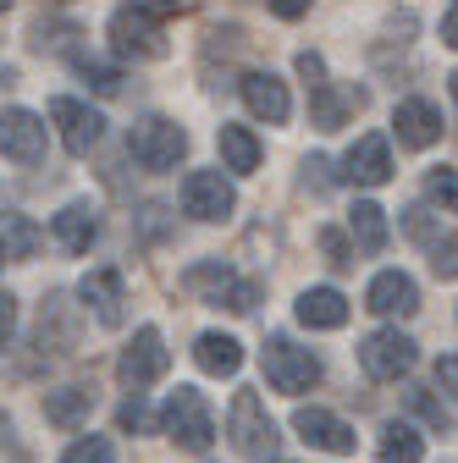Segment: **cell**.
<instances>
[{
  "mask_svg": "<svg viewBox=\"0 0 458 463\" xmlns=\"http://www.w3.org/2000/svg\"><path fill=\"white\" fill-rule=\"evenodd\" d=\"M128 149H133L138 165L171 171V165L188 155V133L177 122H166V116H144V122H133V133H128Z\"/></svg>",
  "mask_w": 458,
  "mask_h": 463,
  "instance_id": "obj_3",
  "label": "cell"
},
{
  "mask_svg": "<svg viewBox=\"0 0 458 463\" xmlns=\"http://www.w3.org/2000/svg\"><path fill=\"white\" fill-rule=\"evenodd\" d=\"M365 304H370L376 315H397V320H409V315L420 309V287H415V276H409V270H381V276L370 281Z\"/></svg>",
  "mask_w": 458,
  "mask_h": 463,
  "instance_id": "obj_14",
  "label": "cell"
},
{
  "mask_svg": "<svg viewBox=\"0 0 458 463\" xmlns=\"http://www.w3.org/2000/svg\"><path fill=\"white\" fill-rule=\"evenodd\" d=\"M299 320L310 331H337L348 320V298H342L337 287H310V293H299Z\"/></svg>",
  "mask_w": 458,
  "mask_h": 463,
  "instance_id": "obj_19",
  "label": "cell"
},
{
  "mask_svg": "<svg viewBox=\"0 0 458 463\" xmlns=\"http://www.w3.org/2000/svg\"><path fill=\"white\" fill-rule=\"evenodd\" d=\"M260 364H265L271 392H281V397H304L310 386H320V359L310 354V347H299L293 336H271Z\"/></svg>",
  "mask_w": 458,
  "mask_h": 463,
  "instance_id": "obj_1",
  "label": "cell"
},
{
  "mask_svg": "<svg viewBox=\"0 0 458 463\" xmlns=\"http://www.w3.org/2000/svg\"><path fill=\"white\" fill-rule=\"evenodd\" d=\"M409 409H415V414H420L425 425H436V430H447V425H453V420H447V409H442V402H436L431 392H420V386L409 392Z\"/></svg>",
  "mask_w": 458,
  "mask_h": 463,
  "instance_id": "obj_30",
  "label": "cell"
},
{
  "mask_svg": "<svg viewBox=\"0 0 458 463\" xmlns=\"http://www.w3.org/2000/svg\"><path fill=\"white\" fill-rule=\"evenodd\" d=\"M442 44H453V50H458V0L447 6V17H442Z\"/></svg>",
  "mask_w": 458,
  "mask_h": 463,
  "instance_id": "obj_37",
  "label": "cell"
},
{
  "mask_svg": "<svg viewBox=\"0 0 458 463\" xmlns=\"http://www.w3.org/2000/svg\"><path fill=\"white\" fill-rule=\"evenodd\" d=\"M0 155L17 160V165H39L44 160V122L33 110H23V105L0 110Z\"/></svg>",
  "mask_w": 458,
  "mask_h": 463,
  "instance_id": "obj_8",
  "label": "cell"
},
{
  "mask_svg": "<svg viewBox=\"0 0 458 463\" xmlns=\"http://www.w3.org/2000/svg\"><path fill=\"white\" fill-rule=\"evenodd\" d=\"M100 238V221L89 204H67L62 215H55V243H62L67 254H89V243Z\"/></svg>",
  "mask_w": 458,
  "mask_h": 463,
  "instance_id": "obj_21",
  "label": "cell"
},
{
  "mask_svg": "<svg viewBox=\"0 0 458 463\" xmlns=\"http://www.w3.org/2000/svg\"><path fill=\"white\" fill-rule=\"evenodd\" d=\"M89 409H94V392H89V386H62V392H50V397H44V420H50V425H62V430H72Z\"/></svg>",
  "mask_w": 458,
  "mask_h": 463,
  "instance_id": "obj_23",
  "label": "cell"
},
{
  "mask_svg": "<svg viewBox=\"0 0 458 463\" xmlns=\"http://www.w3.org/2000/svg\"><path fill=\"white\" fill-rule=\"evenodd\" d=\"M78 293H83V304L94 309L100 326H110V331L122 326V304H128V298H122V270H110V265H105V270H89Z\"/></svg>",
  "mask_w": 458,
  "mask_h": 463,
  "instance_id": "obj_17",
  "label": "cell"
},
{
  "mask_svg": "<svg viewBox=\"0 0 458 463\" xmlns=\"http://www.w3.org/2000/svg\"><path fill=\"white\" fill-rule=\"evenodd\" d=\"M188 287H194V293H210V304H226L233 315H249V309L260 304V281H238L233 270L215 265V260L194 265V270H188Z\"/></svg>",
  "mask_w": 458,
  "mask_h": 463,
  "instance_id": "obj_7",
  "label": "cell"
},
{
  "mask_svg": "<svg viewBox=\"0 0 458 463\" xmlns=\"http://www.w3.org/2000/svg\"><path fill=\"white\" fill-rule=\"evenodd\" d=\"M293 430H299L310 447H320V452H354V447H359L354 425H342V420L326 414V409H299V414H293Z\"/></svg>",
  "mask_w": 458,
  "mask_h": 463,
  "instance_id": "obj_16",
  "label": "cell"
},
{
  "mask_svg": "<svg viewBox=\"0 0 458 463\" xmlns=\"http://www.w3.org/2000/svg\"><path fill=\"white\" fill-rule=\"evenodd\" d=\"M359 105H365V89L315 83V105H310V116H315V128H320V133H331V128H342V116H354Z\"/></svg>",
  "mask_w": 458,
  "mask_h": 463,
  "instance_id": "obj_20",
  "label": "cell"
},
{
  "mask_svg": "<svg viewBox=\"0 0 458 463\" xmlns=\"http://www.w3.org/2000/svg\"><path fill=\"white\" fill-rule=\"evenodd\" d=\"M265 6H271L276 17H288V23H299V17L310 12V0H265Z\"/></svg>",
  "mask_w": 458,
  "mask_h": 463,
  "instance_id": "obj_35",
  "label": "cell"
},
{
  "mask_svg": "<svg viewBox=\"0 0 458 463\" xmlns=\"http://www.w3.org/2000/svg\"><path fill=\"white\" fill-rule=\"evenodd\" d=\"M194 359L205 375H238L243 370V342L238 336H226V331H205L194 342Z\"/></svg>",
  "mask_w": 458,
  "mask_h": 463,
  "instance_id": "obj_18",
  "label": "cell"
},
{
  "mask_svg": "<svg viewBox=\"0 0 458 463\" xmlns=\"http://www.w3.org/2000/svg\"><path fill=\"white\" fill-rule=\"evenodd\" d=\"M50 122L62 128V144L72 149V155H89L100 138H105V116L100 110H89L83 99H50Z\"/></svg>",
  "mask_w": 458,
  "mask_h": 463,
  "instance_id": "obj_10",
  "label": "cell"
},
{
  "mask_svg": "<svg viewBox=\"0 0 458 463\" xmlns=\"http://www.w3.org/2000/svg\"><path fill=\"white\" fill-rule=\"evenodd\" d=\"M348 232H354V243H359L365 254H381V249H386V210L370 204V199H359L354 215H348Z\"/></svg>",
  "mask_w": 458,
  "mask_h": 463,
  "instance_id": "obj_24",
  "label": "cell"
},
{
  "mask_svg": "<svg viewBox=\"0 0 458 463\" xmlns=\"http://www.w3.org/2000/svg\"><path fill=\"white\" fill-rule=\"evenodd\" d=\"M233 183L221 177V171H188L183 177V210L194 221H226L233 215Z\"/></svg>",
  "mask_w": 458,
  "mask_h": 463,
  "instance_id": "obj_9",
  "label": "cell"
},
{
  "mask_svg": "<svg viewBox=\"0 0 458 463\" xmlns=\"http://www.w3.org/2000/svg\"><path fill=\"white\" fill-rule=\"evenodd\" d=\"M62 463H117V447H110L105 436H83V441H72L67 447V458Z\"/></svg>",
  "mask_w": 458,
  "mask_h": 463,
  "instance_id": "obj_29",
  "label": "cell"
},
{
  "mask_svg": "<svg viewBox=\"0 0 458 463\" xmlns=\"http://www.w3.org/2000/svg\"><path fill=\"white\" fill-rule=\"evenodd\" d=\"M171 370V354H166V336L155 331V326H144V331H133V342H128V354L117 359V381L138 397L144 386H155L160 375Z\"/></svg>",
  "mask_w": 458,
  "mask_h": 463,
  "instance_id": "obj_4",
  "label": "cell"
},
{
  "mask_svg": "<svg viewBox=\"0 0 458 463\" xmlns=\"http://www.w3.org/2000/svg\"><path fill=\"white\" fill-rule=\"evenodd\" d=\"M392 133H397L404 149H431L442 138V110L431 99H404L392 110Z\"/></svg>",
  "mask_w": 458,
  "mask_h": 463,
  "instance_id": "obj_13",
  "label": "cell"
},
{
  "mask_svg": "<svg viewBox=\"0 0 458 463\" xmlns=\"http://www.w3.org/2000/svg\"><path fill=\"white\" fill-rule=\"evenodd\" d=\"M149 425V409H144V402L133 397V402H122V430H144Z\"/></svg>",
  "mask_w": 458,
  "mask_h": 463,
  "instance_id": "obj_34",
  "label": "cell"
},
{
  "mask_svg": "<svg viewBox=\"0 0 458 463\" xmlns=\"http://www.w3.org/2000/svg\"><path fill=\"white\" fill-rule=\"evenodd\" d=\"M133 6H138L144 17H155V23H160V17H171V12H177L183 0H133Z\"/></svg>",
  "mask_w": 458,
  "mask_h": 463,
  "instance_id": "obj_36",
  "label": "cell"
},
{
  "mask_svg": "<svg viewBox=\"0 0 458 463\" xmlns=\"http://www.w3.org/2000/svg\"><path fill=\"white\" fill-rule=\"evenodd\" d=\"M431 265H436V276H458V232L431 243Z\"/></svg>",
  "mask_w": 458,
  "mask_h": 463,
  "instance_id": "obj_31",
  "label": "cell"
},
{
  "mask_svg": "<svg viewBox=\"0 0 458 463\" xmlns=\"http://www.w3.org/2000/svg\"><path fill=\"white\" fill-rule=\"evenodd\" d=\"M160 430L177 441L183 452H210L215 441V414H210V402L194 392V386H177L166 402V414H160Z\"/></svg>",
  "mask_w": 458,
  "mask_h": 463,
  "instance_id": "obj_2",
  "label": "cell"
},
{
  "mask_svg": "<svg viewBox=\"0 0 458 463\" xmlns=\"http://www.w3.org/2000/svg\"><path fill=\"white\" fill-rule=\"evenodd\" d=\"M6 6H12V0H0V12H6Z\"/></svg>",
  "mask_w": 458,
  "mask_h": 463,
  "instance_id": "obj_39",
  "label": "cell"
},
{
  "mask_svg": "<svg viewBox=\"0 0 458 463\" xmlns=\"http://www.w3.org/2000/svg\"><path fill=\"white\" fill-rule=\"evenodd\" d=\"M243 105L260 116V122H271V128H281V122L293 116L288 83H281L276 72H249V78H243Z\"/></svg>",
  "mask_w": 458,
  "mask_h": 463,
  "instance_id": "obj_15",
  "label": "cell"
},
{
  "mask_svg": "<svg viewBox=\"0 0 458 463\" xmlns=\"http://www.w3.org/2000/svg\"><path fill=\"white\" fill-rule=\"evenodd\" d=\"M420 458H425V447H420V436L409 425H386L381 430V463H420Z\"/></svg>",
  "mask_w": 458,
  "mask_h": 463,
  "instance_id": "obj_26",
  "label": "cell"
},
{
  "mask_svg": "<svg viewBox=\"0 0 458 463\" xmlns=\"http://www.w3.org/2000/svg\"><path fill=\"white\" fill-rule=\"evenodd\" d=\"M447 83H453V99H458V72H453V78H447Z\"/></svg>",
  "mask_w": 458,
  "mask_h": 463,
  "instance_id": "obj_38",
  "label": "cell"
},
{
  "mask_svg": "<svg viewBox=\"0 0 458 463\" xmlns=\"http://www.w3.org/2000/svg\"><path fill=\"white\" fill-rule=\"evenodd\" d=\"M226 430H233V447H238L243 458H271V452H276V425H271V414H265L260 392H238V397H233Z\"/></svg>",
  "mask_w": 458,
  "mask_h": 463,
  "instance_id": "obj_5",
  "label": "cell"
},
{
  "mask_svg": "<svg viewBox=\"0 0 458 463\" xmlns=\"http://www.w3.org/2000/svg\"><path fill=\"white\" fill-rule=\"evenodd\" d=\"M425 199L458 215V171H447V165H436V171H431V177H425Z\"/></svg>",
  "mask_w": 458,
  "mask_h": 463,
  "instance_id": "obj_27",
  "label": "cell"
},
{
  "mask_svg": "<svg viewBox=\"0 0 458 463\" xmlns=\"http://www.w3.org/2000/svg\"><path fill=\"white\" fill-rule=\"evenodd\" d=\"M342 177L359 183V188H381L392 177V144L381 133H365L348 155H342Z\"/></svg>",
  "mask_w": 458,
  "mask_h": 463,
  "instance_id": "obj_12",
  "label": "cell"
},
{
  "mask_svg": "<svg viewBox=\"0 0 458 463\" xmlns=\"http://www.w3.org/2000/svg\"><path fill=\"white\" fill-rule=\"evenodd\" d=\"M320 249L331 254V265H354V249H348V238H342V232H331V226L320 232Z\"/></svg>",
  "mask_w": 458,
  "mask_h": 463,
  "instance_id": "obj_32",
  "label": "cell"
},
{
  "mask_svg": "<svg viewBox=\"0 0 458 463\" xmlns=\"http://www.w3.org/2000/svg\"><path fill=\"white\" fill-rule=\"evenodd\" d=\"M221 160H226V171H254L260 165V138L249 128L221 122Z\"/></svg>",
  "mask_w": 458,
  "mask_h": 463,
  "instance_id": "obj_25",
  "label": "cell"
},
{
  "mask_svg": "<svg viewBox=\"0 0 458 463\" xmlns=\"http://www.w3.org/2000/svg\"><path fill=\"white\" fill-rule=\"evenodd\" d=\"M39 243H44V232L28 215H17V210L0 215V260H33Z\"/></svg>",
  "mask_w": 458,
  "mask_h": 463,
  "instance_id": "obj_22",
  "label": "cell"
},
{
  "mask_svg": "<svg viewBox=\"0 0 458 463\" xmlns=\"http://www.w3.org/2000/svg\"><path fill=\"white\" fill-rule=\"evenodd\" d=\"M436 381H442V392H453V397H458V354L436 359Z\"/></svg>",
  "mask_w": 458,
  "mask_h": 463,
  "instance_id": "obj_33",
  "label": "cell"
},
{
  "mask_svg": "<svg viewBox=\"0 0 458 463\" xmlns=\"http://www.w3.org/2000/svg\"><path fill=\"white\" fill-rule=\"evenodd\" d=\"M78 72L89 78L94 94H122V72H117V67H105V61H94V55H78Z\"/></svg>",
  "mask_w": 458,
  "mask_h": 463,
  "instance_id": "obj_28",
  "label": "cell"
},
{
  "mask_svg": "<svg viewBox=\"0 0 458 463\" xmlns=\"http://www.w3.org/2000/svg\"><path fill=\"white\" fill-rule=\"evenodd\" d=\"M110 39H117L122 55H138V61H155V55H166V39H160V23L144 17L138 6H122L117 17H110Z\"/></svg>",
  "mask_w": 458,
  "mask_h": 463,
  "instance_id": "obj_11",
  "label": "cell"
},
{
  "mask_svg": "<svg viewBox=\"0 0 458 463\" xmlns=\"http://www.w3.org/2000/svg\"><path fill=\"white\" fill-rule=\"evenodd\" d=\"M415 342L397 331V326H386V331H370L365 342H359V364H365V375L370 381H397V375H409L415 370Z\"/></svg>",
  "mask_w": 458,
  "mask_h": 463,
  "instance_id": "obj_6",
  "label": "cell"
}]
</instances>
